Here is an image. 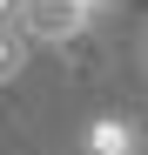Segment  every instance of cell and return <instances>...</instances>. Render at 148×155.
I'll use <instances>...</instances> for the list:
<instances>
[{"instance_id": "cell-1", "label": "cell", "mask_w": 148, "mask_h": 155, "mask_svg": "<svg viewBox=\"0 0 148 155\" xmlns=\"http://www.w3.org/2000/svg\"><path fill=\"white\" fill-rule=\"evenodd\" d=\"M94 20H81L74 7H61V0H27V14H20V34L27 41H47V47H67L74 34H88Z\"/></svg>"}, {"instance_id": "cell-2", "label": "cell", "mask_w": 148, "mask_h": 155, "mask_svg": "<svg viewBox=\"0 0 148 155\" xmlns=\"http://www.w3.org/2000/svg\"><path fill=\"white\" fill-rule=\"evenodd\" d=\"M81 148H88V155H141V128L121 121V115H101V121H88Z\"/></svg>"}, {"instance_id": "cell-3", "label": "cell", "mask_w": 148, "mask_h": 155, "mask_svg": "<svg viewBox=\"0 0 148 155\" xmlns=\"http://www.w3.org/2000/svg\"><path fill=\"white\" fill-rule=\"evenodd\" d=\"M20 68H27V34H20V27H0V81H14Z\"/></svg>"}, {"instance_id": "cell-4", "label": "cell", "mask_w": 148, "mask_h": 155, "mask_svg": "<svg viewBox=\"0 0 148 155\" xmlns=\"http://www.w3.org/2000/svg\"><path fill=\"white\" fill-rule=\"evenodd\" d=\"M20 14H27V0H0V27H20Z\"/></svg>"}, {"instance_id": "cell-5", "label": "cell", "mask_w": 148, "mask_h": 155, "mask_svg": "<svg viewBox=\"0 0 148 155\" xmlns=\"http://www.w3.org/2000/svg\"><path fill=\"white\" fill-rule=\"evenodd\" d=\"M61 7H74V14H81V20H94V14L108 7V0H61Z\"/></svg>"}, {"instance_id": "cell-6", "label": "cell", "mask_w": 148, "mask_h": 155, "mask_svg": "<svg viewBox=\"0 0 148 155\" xmlns=\"http://www.w3.org/2000/svg\"><path fill=\"white\" fill-rule=\"evenodd\" d=\"M141 68H148V41H141Z\"/></svg>"}]
</instances>
